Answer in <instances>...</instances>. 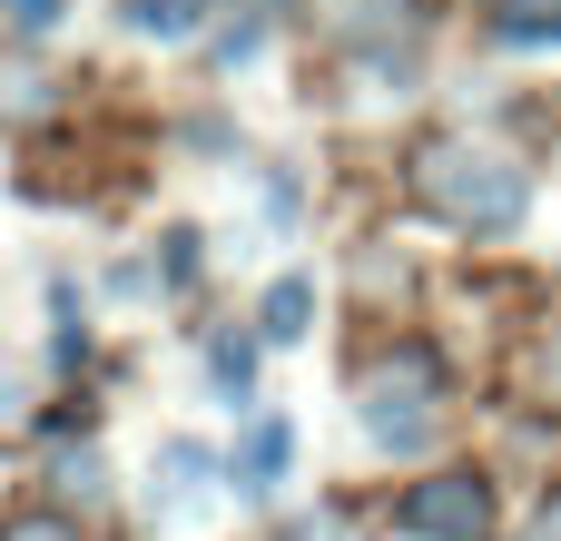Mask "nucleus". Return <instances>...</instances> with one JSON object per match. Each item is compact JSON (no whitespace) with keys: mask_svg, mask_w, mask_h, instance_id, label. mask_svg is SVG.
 I'll return each mask as SVG.
<instances>
[{"mask_svg":"<svg viewBox=\"0 0 561 541\" xmlns=\"http://www.w3.org/2000/svg\"><path fill=\"white\" fill-rule=\"evenodd\" d=\"M49 20H59V0H10V30H30V39H39Z\"/></svg>","mask_w":561,"mask_h":541,"instance_id":"obj_12","label":"nucleus"},{"mask_svg":"<svg viewBox=\"0 0 561 541\" xmlns=\"http://www.w3.org/2000/svg\"><path fill=\"white\" fill-rule=\"evenodd\" d=\"M503 39H561V0H493Z\"/></svg>","mask_w":561,"mask_h":541,"instance_id":"obj_7","label":"nucleus"},{"mask_svg":"<svg viewBox=\"0 0 561 541\" xmlns=\"http://www.w3.org/2000/svg\"><path fill=\"white\" fill-rule=\"evenodd\" d=\"M483 522H493V483H473V473H434L394 503V532L414 541H483Z\"/></svg>","mask_w":561,"mask_h":541,"instance_id":"obj_3","label":"nucleus"},{"mask_svg":"<svg viewBox=\"0 0 561 541\" xmlns=\"http://www.w3.org/2000/svg\"><path fill=\"white\" fill-rule=\"evenodd\" d=\"M158 463H168V473H178V493H197V483H207V473H217V463H207V453H197V444H168V453H158Z\"/></svg>","mask_w":561,"mask_h":541,"instance_id":"obj_10","label":"nucleus"},{"mask_svg":"<svg viewBox=\"0 0 561 541\" xmlns=\"http://www.w3.org/2000/svg\"><path fill=\"white\" fill-rule=\"evenodd\" d=\"M10 541H69V532H59V522H20Z\"/></svg>","mask_w":561,"mask_h":541,"instance_id":"obj_14","label":"nucleus"},{"mask_svg":"<svg viewBox=\"0 0 561 541\" xmlns=\"http://www.w3.org/2000/svg\"><path fill=\"white\" fill-rule=\"evenodd\" d=\"M59 483H69L79 503H99V453H69V463H59Z\"/></svg>","mask_w":561,"mask_h":541,"instance_id":"obj_11","label":"nucleus"},{"mask_svg":"<svg viewBox=\"0 0 561 541\" xmlns=\"http://www.w3.org/2000/svg\"><path fill=\"white\" fill-rule=\"evenodd\" d=\"M306 315H316V286H306V276H276V286H266V306H256V335H266V345H296V335H306Z\"/></svg>","mask_w":561,"mask_h":541,"instance_id":"obj_6","label":"nucleus"},{"mask_svg":"<svg viewBox=\"0 0 561 541\" xmlns=\"http://www.w3.org/2000/svg\"><path fill=\"white\" fill-rule=\"evenodd\" d=\"M128 30L138 39H187L197 30V0H128Z\"/></svg>","mask_w":561,"mask_h":541,"instance_id":"obj_8","label":"nucleus"},{"mask_svg":"<svg viewBox=\"0 0 561 541\" xmlns=\"http://www.w3.org/2000/svg\"><path fill=\"white\" fill-rule=\"evenodd\" d=\"M286 453H296L286 414H256V424H247V444H237V463H227V483H237L247 503H266V493L286 483Z\"/></svg>","mask_w":561,"mask_h":541,"instance_id":"obj_4","label":"nucleus"},{"mask_svg":"<svg viewBox=\"0 0 561 541\" xmlns=\"http://www.w3.org/2000/svg\"><path fill=\"white\" fill-rule=\"evenodd\" d=\"M207 375H217V384H227V394L247 404V384H256V355H247V345L227 335V345H207Z\"/></svg>","mask_w":561,"mask_h":541,"instance_id":"obj_9","label":"nucleus"},{"mask_svg":"<svg viewBox=\"0 0 561 541\" xmlns=\"http://www.w3.org/2000/svg\"><path fill=\"white\" fill-rule=\"evenodd\" d=\"M414 197L463 227V237H513L523 207H533V177L503 158V148H473V138H424L414 148Z\"/></svg>","mask_w":561,"mask_h":541,"instance_id":"obj_1","label":"nucleus"},{"mask_svg":"<svg viewBox=\"0 0 561 541\" xmlns=\"http://www.w3.org/2000/svg\"><path fill=\"white\" fill-rule=\"evenodd\" d=\"M325 30L335 39H424V0H325Z\"/></svg>","mask_w":561,"mask_h":541,"instance_id":"obj_5","label":"nucleus"},{"mask_svg":"<svg viewBox=\"0 0 561 541\" xmlns=\"http://www.w3.org/2000/svg\"><path fill=\"white\" fill-rule=\"evenodd\" d=\"M523 541H561V493L542 503V513H533V532H523Z\"/></svg>","mask_w":561,"mask_h":541,"instance_id":"obj_13","label":"nucleus"},{"mask_svg":"<svg viewBox=\"0 0 561 541\" xmlns=\"http://www.w3.org/2000/svg\"><path fill=\"white\" fill-rule=\"evenodd\" d=\"M355 414H365V434H375L385 453H424L434 424H444V365H434V345L375 355L365 384H355Z\"/></svg>","mask_w":561,"mask_h":541,"instance_id":"obj_2","label":"nucleus"}]
</instances>
